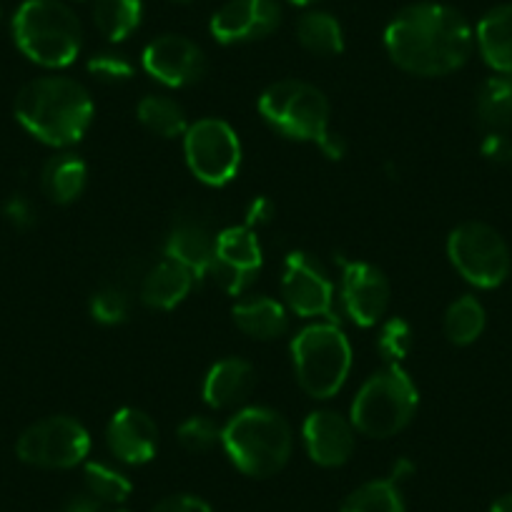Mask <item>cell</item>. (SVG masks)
<instances>
[{"label": "cell", "mask_w": 512, "mask_h": 512, "mask_svg": "<svg viewBox=\"0 0 512 512\" xmlns=\"http://www.w3.org/2000/svg\"><path fill=\"white\" fill-rule=\"evenodd\" d=\"M176 437L189 452H209L221 445V427L211 417H189L179 425Z\"/></svg>", "instance_id": "32"}, {"label": "cell", "mask_w": 512, "mask_h": 512, "mask_svg": "<svg viewBox=\"0 0 512 512\" xmlns=\"http://www.w3.org/2000/svg\"><path fill=\"white\" fill-rule=\"evenodd\" d=\"M256 387V369L246 359L226 357L204 379V402L214 410H229L249 400Z\"/></svg>", "instance_id": "19"}, {"label": "cell", "mask_w": 512, "mask_h": 512, "mask_svg": "<svg viewBox=\"0 0 512 512\" xmlns=\"http://www.w3.org/2000/svg\"><path fill=\"white\" fill-rule=\"evenodd\" d=\"M43 191L56 204H73L88 184V166L81 156L63 151L48 159L41 176Z\"/></svg>", "instance_id": "23"}, {"label": "cell", "mask_w": 512, "mask_h": 512, "mask_svg": "<svg viewBox=\"0 0 512 512\" xmlns=\"http://www.w3.org/2000/svg\"><path fill=\"white\" fill-rule=\"evenodd\" d=\"M264 254L259 236L249 226H229L216 234V254L211 274L226 294L239 297L262 272Z\"/></svg>", "instance_id": "12"}, {"label": "cell", "mask_w": 512, "mask_h": 512, "mask_svg": "<svg viewBox=\"0 0 512 512\" xmlns=\"http://www.w3.org/2000/svg\"><path fill=\"white\" fill-rule=\"evenodd\" d=\"M282 297L299 317H324L334 322V284L317 256L292 251L284 259Z\"/></svg>", "instance_id": "11"}, {"label": "cell", "mask_w": 512, "mask_h": 512, "mask_svg": "<svg viewBox=\"0 0 512 512\" xmlns=\"http://www.w3.org/2000/svg\"><path fill=\"white\" fill-rule=\"evenodd\" d=\"M216 254V234L201 216L179 214L166 236V256L186 267L194 279L211 274Z\"/></svg>", "instance_id": "18"}, {"label": "cell", "mask_w": 512, "mask_h": 512, "mask_svg": "<svg viewBox=\"0 0 512 512\" xmlns=\"http://www.w3.org/2000/svg\"><path fill=\"white\" fill-rule=\"evenodd\" d=\"M136 116L144 123V128H149L151 134L161 136V139H176V136H184L189 131V118L181 103H176L174 98L161 96V93H149L139 101L136 106Z\"/></svg>", "instance_id": "26"}, {"label": "cell", "mask_w": 512, "mask_h": 512, "mask_svg": "<svg viewBox=\"0 0 512 512\" xmlns=\"http://www.w3.org/2000/svg\"><path fill=\"white\" fill-rule=\"evenodd\" d=\"M78 3H83V0H78Z\"/></svg>", "instance_id": "42"}, {"label": "cell", "mask_w": 512, "mask_h": 512, "mask_svg": "<svg viewBox=\"0 0 512 512\" xmlns=\"http://www.w3.org/2000/svg\"><path fill=\"white\" fill-rule=\"evenodd\" d=\"M221 445L239 472L249 477H272L292 457V427L269 407H246L221 427Z\"/></svg>", "instance_id": "4"}, {"label": "cell", "mask_w": 512, "mask_h": 512, "mask_svg": "<svg viewBox=\"0 0 512 512\" xmlns=\"http://www.w3.org/2000/svg\"><path fill=\"white\" fill-rule=\"evenodd\" d=\"M447 256L465 282L477 289H495L510 277V249L500 231L482 221H465L452 229Z\"/></svg>", "instance_id": "8"}, {"label": "cell", "mask_w": 512, "mask_h": 512, "mask_svg": "<svg viewBox=\"0 0 512 512\" xmlns=\"http://www.w3.org/2000/svg\"><path fill=\"white\" fill-rule=\"evenodd\" d=\"M490 512H512V495H502L492 502Z\"/></svg>", "instance_id": "40"}, {"label": "cell", "mask_w": 512, "mask_h": 512, "mask_svg": "<svg viewBox=\"0 0 512 512\" xmlns=\"http://www.w3.org/2000/svg\"><path fill=\"white\" fill-rule=\"evenodd\" d=\"M259 113L282 136L317 144L329 159H342L344 141L329 128V101L317 86L284 78L272 83L259 98Z\"/></svg>", "instance_id": "3"}, {"label": "cell", "mask_w": 512, "mask_h": 512, "mask_svg": "<svg viewBox=\"0 0 512 512\" xmlns=\"http://www.w3.org/2000/svg\"><path fill=\"white\" fill-rule=\"evenodd\" d=\"M387 56L412 76H447L460 71L475 48V31L457 8L412 3L384 28Z\"/></svg>", "instance_id": "1"}, {"label": "cell", "mask_w": 512, "mask_h": 512, "mask_svg": "<svg viewBox=\"0 0 512 512\" xmlns=\"http://www.w3.org/2000/svg\"><path fill=\"white\" fill-rule=\"evenodd\" d=\"M91 450V435L68 415L46 417L28 427L16 442V452L26 465L43 470H71L81 465Z\"/></svg>", "instance_id": "10"}, {"label": "cell", "mask_w": 512, "mask_h": 512, "mask_svg": "<svg viewBox=\"0 0 512 512\" xmlns=\"http://www.w3.org/2000/svg\"><path fill=\"white\" fill-rule=\"evenodd\" d=\"M297 382L314 400H329L342 390L352 369V344L337 322H317L292 339Z\"/></svg>", "instance_id": "7"}, {"label": "cell", "mask_w": 512, "mask_h": 512, "mask_svg": "<svg viewBox=\"0 0 512 512\" xmlns=\"http://www.w3.org/2000/svg\"><path fill=\"white\" fill-rule=\"evenodd\" d=\"M106 442L113 457L126 465H146L159 452V427L136 407H123L106 427Z\"/></svg>", "instance_id": "17"}, {"label": "cell", "mask_w": 512, "mask_h": 512, "mask_svg": "<svg viewBox=\"0 0 512 512\" xmlns=\"http://www.w3.org/2000/svg\"><path fill=\"white\" fill-rule=\"evenodd\" d=\"M480 151L487 161H495V164L512 161V141L502 131H487V136L480 144Z\"/></svg>", "instance_id": "35"}, {"label": "cell", "mask_w": 512, "mask_h": 512, "mask_svg": "<svg viewBox=\"0 0 512 512\" xmlns=\"http://www.w3.org/2000/svg\"><path fill=\"white\" fill-rule=\"evenodd\" d=\"M477 118L487 131H510L512 128V73H495L477 91Z\"/></svg>", "instance_id": "24"}, {"label": "cell", "mask_w": 512, "mask_h": 512, "mask_svg": "<svg viewBox=\"0 0 512 512\" xmlns=\"http://www.w3.org/2000/svg\"><path fill=\"white\" fill-rule=\"evenodd\" d=\"M342 302L359 327L382 322L390 307V282L369 262H342Z\"/></svg>", "instance_id": "15"}, {"label": "cell", "mask_w": 512, "mask_h": 512, "mask_svg": "<svg viewBox=\"0 0 512 512\" xmlns=\"http://www.w3.org/2000/svg\"><path fill=\"white\" fill-rule=\"evenodd\" d=\"M339 512H405V497L392 477L369 480L349 492Z\"/></svg>", "instance_id": "29"}, {"label": "cell", "mask_w": 512, "mask_h": 512, "mask_svg": "<svg viewBox=\"0 0 512 512\" xmlns=\"http://www.w3.org/2000/svg\"><path fill=\"white\" fill-rule=\"evenodd\" d=\"M304 447L309 457L322 467H342L354 455L357 430L352 420L334 410H317L304 420Z\"/></svg>", "instance_id": "16"}, {"label": "cell", "mask_w": 512, "mask_h": 512, "mask_svg": "<svg viewBox=\"0 0 512 512\" xmlns=\"http://www.w3.org/2000/svg\"><path fill=\"white\" fill-rule=\"evenodd\" d=\"M144 0H93V23L106 41L121 43L139 31Z\"/></svg>", "instance_id": "25"}, {"label": "cell", "mask_w": 512, "mask_h": 512, "mask_svg": "<svg viewBox=\"0 0 512 512\" xmlns=\"http://www.w3.org/2000/svg\"><path fill=\"white\" fill-rule=\"evenodd\" d=\"M63 512H126V510H121V507L116 505H108V502H101L93 495H81V497H73Z\"/></svg>", "instance_id": "38"}, {"label": "cell", "mask_w": 512, "mask_h": 512, "mask_svg": "<svg viewBox=\"0 0 512 512\" xmlns=\"http://www.w3.org/2000/svg\"><path fill=\"white\" fill-rule=\"evenodd\" d=\"M144 71L169 88L194 86L206 73V56L201 46L179 33H164L144 48Z\"/></svg>", "instance_id": "13"}, {"label": "cell", "mask_w": 512, "mask_h": 512, "mask_svg": "<svg viewBox=\"0 0 512 512\" xmlns=\"http://www.w3.org/2000/svg\"><path fill=\"white\" fill-rule=\"evenodd\" d=\"M86 487L88 495L98 497L101 502L108 505H123L131 495V480H128L123 472H118L116 467H108L103 462H88L86 465Z\"/></svg>", "instance_id": "30"}, {"label": "cell", "mask_w": 512, "mask_h": 512, "mask_svg": "<svg viewBox=\"0 0 512 512\" xmlns=\"http://www.w3.org/2000/svg\"><path fill=\"white\" fill-rule=\"evenodd\" d=\"M6 219L11 221L13 226H18V229H28V226L36 221V211H33V204L28 199H23V196H13V199H8L6 204Z\"/></svg>", "instance_id": "37"}, {"label": "cell", "mask_w": 512, "mask_h": 512, "mask_svg": "<svg viewBox=\"0 0 512 512\" xmlns=\"http://www.w3.org/2000/svg\"><path fill=\"white\" fill-rule=\"evenodd\" d=\"M297 41L314 56H339L344 51L342 23L327 11H309L297 23Z\"/></svg>", "instance_id": "27"}, {"label": "cell", "mask_w": 512, "mask_h": 512, "mask_svg": "<svg viewBox=\"0 0 512 512\" xmlns=\"http://www.w3.org/2000/svg\"><path fill=\"white\" fill-rule=\"evenodd\" d=\"M272 216H274V204L269 199H254L251 201V206H249V211H246V226H249V229H256V226H264V224H269V221H272Z\"/></svg>", "instance_id": "39"}, {"label": "cell", "mask_w": 512, "mask_h": 512, "mask_svg": "<svg viewBox=\"0 0 512 512\" xmlns=\"http://www.w3.org/2000/svg\"><path fill=\"white\" fill-rule=\"evenodd\" d=\"M13 38L28 61L66 68L81 53L83 28L63 0H26L13 16Z\"/></svg>", "instance_id": "5"}, {"label": "cell", "mask_w": 512, "mask_h": 512, "mask_svg": "<svg viewBox=\"0 0 512 512\" xmlns=\"http://www.w3.org/2000/svg\"><path fill=\"white\" fill-rule=\"evenodd\" d=\"M485 324V307H482L480 299L472 297V294L457 297L455 302L447 307L445 334L452 344H457V347H467V344L477 342L480 334L485 332Z\"/></svg>", "instance_id": "28"}, {"label": "cell", "mask_w": 512, "mask_h": 512, "mask_svg": "<svg viewBox=\"0 0 512 512\" xmlns=\"http://www.w3.org/2000/svg\"><path fill=\"white\" fill-rule=\"evenodd\" d=\"M191 284H194V277H191L189 269L166 256L144 277L141 302L151 309H159V312H169L184 302L186 294L191 292Z\"/></svg>", "instance_id": "21"}, {"label": "cell", "mask_w": 512, "mask_h": 512, "mask_svg": "<svg viewBox=\"0 0 512 512\" xmlns=\"http://www.w3.org/2000/svg\"><path fill=\"white\" fill-rule=\"evenodd\" d=\"M282 23L277 0H226L211 16L209 31L224 46L262 41L272 36Z\"/></svg>", "instance_id": "14"}, {"label": "cell", "mask_w": 512, "mask_h": 512, "mask_svg": "<svg viewBox=\"0 0 512 512\" xmlns=\"http://www.w3.org/2000/svg\"><path fill=\"white\" fill-rule=\"evenodd\" d=\"M91 317L101 324H121L128 317V297L116 287H106L91 297Z\"/></svg>", "instance_id": "33"}, {"label": "cell", "mask_w": 512, "mask_h": 512, "mask_svg": "<svg viewBox=\"0 0 512 512\" xmlns=\"http://www.w3.org/2000/svg\"><path fill=\"white\" fill-rule=\"evenodd\" d=\"M289 3H294V6H312L317 0H289Z\"/></svg>", "instance_id": "41"}, {"label": "cell", "mask_w": 512, "mask_h": 512, "mask_svg": "<svg viewBox=\"0 0 512 512\" xmlns=\"http://www.w3.org/2000/svg\"><path fill=\"white\" fill-rule=\"evenodd\" d=\"M88 71L91 76H96L98 81L106 83H123L134 76V66L126 56L116 51H101L88 61Z\"/></svg>", "instance_id": "34"}, {"label": "cell", "mask_w": 512, "mask_h": 512, "mask_svg": "<svg viewBox=\"0 0 512 512\" xmlns=\"http://www.w3.org/2000/svg\"><path fill=\"white\" fill-rule=\"evenodd\" d=\"M475 43L492 71L512 73V3L495 6L480 18Z\"/></svg>", "instance_id": "20"}, {"label": "cell", "mask_w": 512, "mask_h": 512, "mask_svg": "<svg viewBox=\"0 0 512 512\" xmlns=\"http://www.w3.org/2000/svg\"><path fill=\"white\" fill-rule=\"evenodd\" d=\"M184 156L201 184L226 186L239 174L241 141L221 118H201L184 134Z\"/></svg>", "instance_id": "9"}, {"label": "cell", "mask_w": 512, "mask_h": 512, "mask_svg": "<svg viewBox=\"0 0 512 512\" xmlns=\"http://www.w3.org/2000/svg\"><path fill=\"white\" fill-rule=\"evenodd\" d=\"M234 324L251 339H277L289 329L287 309L272 297H251L231 309Z\"/></svg>", "instance_id": "22"}, {"label": "cell", "mask_w": 512, "mask_h": 512, "mask_svg": "<svg viewBox=\"0 0 512 512\" xmlns=\"http://www.w3.org/2000/svg\"><path fill=\"white\" fill-rule=\"evenodd\" d=\"M16 118L28 134L56 149L78 144L93 121L91 93L68 76H43L16 96Z\"/></svg>", "instance_id": "2"}, {"label": "cell", "mask_w": 512, "mask_h": 512, "mask_svg": "<svg viewBox=\"0 0 512 512\" xmlns=\"http://www.w3.org/2000/svg\"><path fill=\"white\" fill-rule=\"evenodd\" d=\"M377 349L384 362L400 364L412 349V327L407 319L392 317L379 327Z\"/></svg>", "instance_id": "31"}, {"label": "cell", "mask_w": 512, "mask_h": 512, "mask_svg": "<svg viewBox=\"0 0 512 512\" xmlns=\"http://www.w3.org/2000/svg\"><path fill=\"white\" fill-rule=\"evenodd\" d=\"M151 512H214L209 502H204L196 495H169L156 502Z\"/></svg>", "instance_id": "36"}, {"label": "cell", "mask_w": 512, "mask_h": 512, "mask_svg": "<svg viewBox=\"0 0 512 512\" xmlns=\"http://www.w3.org/2000/svg\"><path fill=\"white\" fill-rule=\"evenodd\" d=\"M420 405V392L400 364H387L359 387L352 402L354 430L374 440H387L405 430Z\"/></svg>", "instance_id": "6"}]
</instances>
